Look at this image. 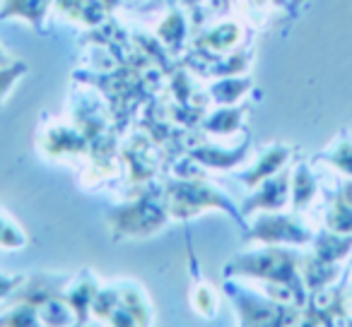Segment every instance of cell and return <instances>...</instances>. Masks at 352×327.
I'll return each mask as SVG.
<instances>
[{
  "mask_svg": "<svg viewBox=\"0 0 352 327\" xmlns=\"http://www.w3.org/2000/svg\"><path fill=\"white\" fill-rule=\"evenodd\" d=\"M111 219L121 236H135V239H142V236L155 234L160 226H164L166 215L162 207L152 205L150 200H138L128 207H118V210L111 215Z\"/></svg>",
  "mask_w": 352,
  "mask_h": 327,
  "instance_id": "1",
  "label": "cell"
},
{
  "mask_svg": "<svg viewBox=\"0 0 352 327\" xmlns=\"http://www.w3.org/2000/svg\"><path fill=\"white\" fill-rule=\"evenodd\" d=\"M222 202L220 193L198 181H176L169 186V212L179 219L196 215L201 207H222Z\"/></svg>",
  "mask_w": 352,
  "mask_h": 327,
  "instance_id": "2",
  "label": "cell"
},
{
  "mask_svg": "<svg viewBox=\"0 0 352 327\" xmlns=\"http://www.w3.org/2000/svg\"><path fill=\"white\" fill-rule=\"evenodd\" d=\"M94 296H97V277H92L89 272H82V277L75 279V282L70 284L68 291L63 293V301L78 311L80 320H85Z\"/></svg>",
  "mask_w": 352,
  "mask_h": 327,
  "instance_id": "3",
  "label": "cell"
},
{
  "mask_svg": "<svg viewBox=\"0 0 352 327\" xmlns=\"http://www.w3.org/2000/svg\"><path fill=\"white\" fill-rule=\"evenodd\" d=\"M49 3L51 0H6L0 17H22L30 25L39 27L41 17L49 10Z\"/></svg>",
  "mask_w": 352,
  "mask_h": 327,
  "instance_id": "4",
  "label": "cell"
},
{
  "mask_svg": "<svg viewBox=\"0 0 352 327\" xmlns=\"http://www.w3.org/2000/svg\"><path fill=\"white\" fill-rule=\"evenodd\" d=\"M25 243H27V239L20 226H17L10 217H6L0 212V245H3V248H22Z\"/></svg>",
  "mask_w": 352,
  "mask_h": 327,
  "instance_id": "5",
  "label": "cell"
},
{
  "mask_svg": "<svg viewBox=\"0 0 352 327\" xmlns=\"http://www.w3.org/2000/svg\"><path fill=\"white\" fill-rule=\"evenodd\" d=\"M27 65L25 63H12V65H6V68H0V101L6 99V94L12 89L15 80H20V75H25Z\"/></svg>",
  "mask_w": 352,
  "mask_h": 327,
  "instance_id": "6",
  "label": "cell"
},
{
  "mask_svg": "<svg viewBox=\"0 0 352 327\" xmlns=\"http://www.w3.org/2000/svg\"><path fill=\"white\" fill-rule=\"evenodd\" d=\"M22 282H25V277H6V274L0 272V298L8 296V293L20 287Z\"/></svg>",
  "mask_w": 352,
  "mask_h": 327,
  "instance_id": "7",
  "label": "cell"
},
{
  "mask_svg": "<svg viewBox=\"0 0 352 327\" xmlns=\"http://www.w3.org/2000/svg\"><path fill=\"white\" fill-rule=\"evenodd\" d=\"M15 60L10 58V56H6L3 53V49H0V68H6V65H12Z\"/></svg>",
  "mask_w": 352,
  "mask_h": 327,
  "instance_id": "8",
  "label": "cell"
}]
</instances>
